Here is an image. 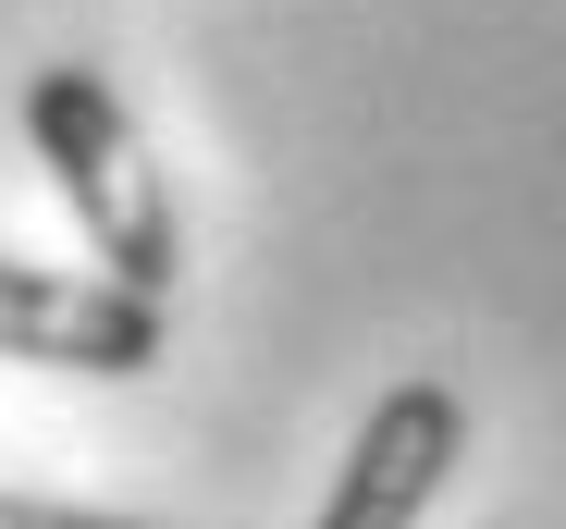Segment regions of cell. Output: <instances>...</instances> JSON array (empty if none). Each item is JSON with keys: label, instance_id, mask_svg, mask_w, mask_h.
<instances>
[{"label": "cell", "instance_id": "cell-1", "mask_svg": "<svg viewBox=\"0 0 566 529\" xmlns=\"http://www.w3.org/2000/svg\"><path fill=\"white\" fill-rule=\"evenodd\" d=\"M25 148L50 160V186H62L74 234L99 246V272L136 284V296H172V272H185L172 186H160V160H148L136 112H124L86 62H50V74L25 86Z\"/></svg>", "mask_w": 566, "mask_h": 529}, {"label": "cell", "instance_id": "cell-2", "mask_svg": "<svg viewBox=\"0 0 566 529\" xmlns=\"http://www.w3.org/2000/svg\"><path fill=\"white\" fill-rule=\"evenodd\" d=\"M0 358H13V370L136 382L160 358V296H136L112 272H38V258H0Z\"/></svg>", "mask_w": 566, "mask_h": 529}, {"label": "cell", "instance_id": "cell-3", "mask_svg": "<svg viewBox=\"0 0 566 529\" xmlns=\"http://www.w3.org/2000/svg\"><path fill=\"white\" fill-rule=\"evenodd\" d=\"M455 456H468V406H455L443 382H395L382 406L357 419V456H345L321 529H419Z\"/></svg>", "mask_w": 566, "mask_h": 529}, {"label": "cell", "instance_id": "cell-4", "mask_svg": "<svg viewBox=\"0 0 566 529\" xmlns=\"http://www.w3.org/2000/svg\"><path fill=\"white\" fill-rule=\"evenodd\" d=\"M0 529H148V517H112V505H50V493H0Z\"/></svg>", "mask_w": 566, "mask_h": 529}]
</instances>
